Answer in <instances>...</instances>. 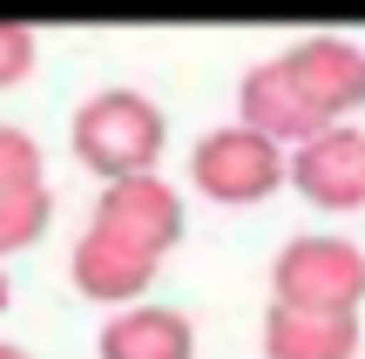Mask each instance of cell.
Returning <instances> with one entry per match:
<instances>
[{"label": "cell", "instance_id": "obj_11", "mask_svg": "<svg viewBox=\"0 0 365 359\" xmlns=\"http://www.w3.org/2000/svg\"><path fill=\"white\" fill-rule=\"evenodd\" d=\"M48 217H54V190L48 183L41 190H0V258L27 251V244L48 231Z\"/></svg>", "mask_w": 365, "mask_h": 359}, {"label": "cell", "instance_id": "obj_3", "mask_svg": "<svg viewBox=\"0 0 365 359\" xmlns=\"http://www.w3.org/2000/svg\"><path fill=\"white\" fill-rule=\"evenodd\" d=\"M190 183L210 203H264L277 183H291V149L257 136V129H244V122H230V129H210L196 143Z\"/></svg>", "mask_w": 365, "mask_h": 359}, {"label": "cell", "instance_id": "obj_13", "mask_svg": "<svg viewBox=\"0 0 365 359\" xmlns=\"http://www.w3.org/2000/svg\"><path fill=\"white\" fill-rule=\"evenodd\" d=\"M27 68H34V34L21 21H0V89L27 81Z\"/></svg>", "mask_w": 365, "mask_h": 359}, {"label": "cell", "instance_id": "obj_8", "mask_svg": "<svg viewBox=\"0 0 365 359\" xmlns=\"http://www.w3.org/2000/svg\"><path fill=\"white\" fill-rule=\"evenodd\" d=\"M237 122L257 129V136H271V143H284V149L325 136V122H318L312 108H304V95L291 89L284 61H257L244 81H237Z\"/></svg>", "mask_w": 365, "mask_h": 359}, {"label": "cell", "instance_id": "obj_4", "mask_svg": "<svg viewBox=\"0 0 365 359\" xmlns=\"http://www.w3.org/2000/svg\"><path fill=\"white\" fill-rule=\"evenodd\" d=\"M277 61H284L291 89L304 95V108H312L325 129H339V122H352L365 108V48H359V41H345V34H304V41H291Z\"/></svg>", "mask_w": 365, "mask_h": 359}, {"label": "cell", "instance_id": "obj_15", "mask_svg": "<svg viewBox=\"0 0 365 359\" xmlns=\"http://www.w3.org/2000/svg\"><path fill=\"white\" fill-rule=\"evenodd\" d=\"M0 359H34V353H21V346H0Z\"/></svg>", "mask_w": 365, "mask_h": 359}, {"label": "cell", "instance_id": "obj_9", "mask_svg": "<svg viewBox=\"0 0 365 359\" xmlns=\"http://www.w3.org/2000/svg\"><path fill=\"white\" fill-rule=\"evenodd\" d=\"M102 359H196V325L170 305H122L95 339Z\"/></svg>", "mask_w": 365, "mask_h": 359}, {"label": "cell", "instance_id": "obj_14", "mask_svg": "<svg viewBox=\"0 0 365 359\" xmlns=\"http://www.w3.org/2000/svg\"><path fill=\"white\" fill-rule=\"evenodd\" d=\"M7 298H14V285H7V271H0V312H7Z\"/></svg>", "mask_w": 365, "mask_h": 359}, {"label": "cell", "instance_id": "obj_2", "mask_svg": "<svg viewBox=\"0 0 365 359\" xmlns=\"http://www.w3.org/2000/svg\"><path fill=\"white\" fill-rule=\"evenodd\" d=\"M271 305L359 319L365 305V251L352 238H291L271 265Z\"/></svg>", "mask_w": 365, "mask_h": 359}, {"label": "cell", "instance_id": "obj_5", "mask_svg": "<svg viewBox=\"0 0 365 359\" xmlns=\"http://www.w3.org/2000/svg\"><path fill=\"white\" fill-rule=\"evenodd\" d=\"M88 224H102V231H115V238L143 244L149 258H170L176 238H182V197L163 183L156 170H149V176H122V183L102 190V203H95Z\"/></svg>", "mask_w": 365, "mask_h": 359}, {"label": "cell", "instance_id": "obj_12", "mask_svg": "<svg viewBox=\"0 0 365 359\" xmlns=\"http://www.w3.org/2000/svg\"><path fill=\"white\" fill-rule=\"evenodd\" d=\"M41 183H48V163H41L34 136L0 122V190H41Z\"/></svg>", "mask_w": 365, "mask_h": 359}, {"label": "cell", "instance_id": "obj_10", "mask_svg": "<svg viewBox=\"0 0 365 359\" xmlns=\"http://www.w3.org/2000/svg\"><path fill=\"white\" fill-rule=\"evenodd\" d=\"M264 359H359V319L331 312H264Z\"/></svg>", "mask_w": 365, "mask_h": 359}, {"label": "cell", "instance_id": "obj_6", "mask_svg": "<svg viewBox=\"0 0 365 359\" xmlns=\"http://www.w3.org/2000/svg\"><path fill=\"white\" fill-rule=\"evenodd\" d=\"M291 183L318 211H359L365 203V129L339 122V129L298 143L291 149Z\"/></svg>", "mask_w": 365, "mask_h": 359}, {"label": "cell", "instance_id": "obj_1", "mask_svg": "<svg viewBox=\"0 0 365 359\" xmlns=\"http://www.w3.org/2000/svg\"><path fill=\"white\" fill-rule=\"evenodd\" d=\"M170 143V122L149 95L135 89H102L75 108V156L81 170H95L102 183H122V176H149Z\"/></svg>", "mask_w": 365, "mask_h": 359}, {"label": "cell", "instance_id": "obj_7", "mask_svg": "<svg viewBox=\"0 0 365 359\" xmlns=\"http://www.w3.org/2000/svg\"><path fill=\"white\" fill-rule=\"evenodd\" d=\"M163 258H149L143 244L115 238V231L88 224L75 244V258H68V271H75V292L95 298V305H135V298L149 292V278H156Z\"/></svg>", "mask_w": 365, "mask_h": 359}]
</instances>
